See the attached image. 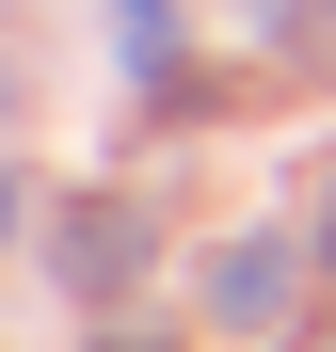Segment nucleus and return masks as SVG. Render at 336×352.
<instances>
[{
    "label": "nucleus",
    "mask_w": 336,
    "mask_h": 352,
    "mask_svg": "<svg viewBox=\"0 0 336 352\" xmlns=\"http://www.w3.org/2000/svg\"><path fill=\"white\" fill-rule=\"evenodd\" d=\"M0 224H16V192H0Z\"/></svg>",
    "instance_id": "4"
},
{
    "label": "nucleus",
    "mask_w": 336,
    "mask_h": 352,
    "mask_svg": "<svg viewBox=\"0 0 336 352\" xmlns=\"http://www.w3.org/2000/svg\"><path fill=\"white\" fill-rule=\"evenodd\" d=\"M304 48H336V0H304Z\"/></svg>",
    "instance_id": "3"
},
{
    "label": "nucleus",
    "mask_w": 336,
    "mask_h": 352,
    "mask_svg": "<svg viewBox=\"0 0 336 352\" xmlns=\"http://www.w3.org/2000/svg\"><path fill=\"white\" fill-rule=\"evenodd\" d=\"M128 256H144V208H65V288H80V305H112Z\"/></svg>",
    "instance_id": "2"
},
{
    "label": "nucleus",
    "mask_w": 336,
    "mask_h": 352,
    "mask_svg": "<svg viewBox=\"0 0 336 352\" xmlns=\"http://www.w3.org/2000/svg\"><path fill=\"white\" fill-rule=\"evenodd\" d=\"M208 320L224 336H272V320H289V241H224L208 256Z\"/></svg>",
    "instance_id": "1"
}]
</instances>
